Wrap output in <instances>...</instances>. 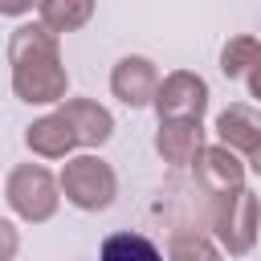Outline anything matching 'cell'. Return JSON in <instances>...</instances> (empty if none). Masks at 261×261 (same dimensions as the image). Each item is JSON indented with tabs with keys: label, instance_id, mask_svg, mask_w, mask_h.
Segmentation results:
<instances>
[{
	"label": "cell",
	"instance_id": "cell-16",
	"mask_svg": "<svg viewBox=\"0 0 261 261\" xmlns=\"http://www.w3.org/2000/svg\"><path fill=\"white\" fill-rule=\"evenodd\" d=\"M16 249H20V237H16L12 220H4V216H0V261H12V257H16Z\"/></svg>",
	"mask_w": 261,
	"mask_h": 261
},
{
	"label": "cell",
	"instance_id": "cell-2",
	"mask_svg": "<svg viewBox=\"0 0 261 261\" xmlns=\"http://www.w3.org/2000/svg\"><path fill=\"white\" fill-rule=\"evenodd\" d=\"M4 200L20 220L45 224L61 204V179H53L41 163H16L4 179Z\"/></svg>",
	"mask_w": 261,
	"mask_h": 261
},
{
	"label": "cell",
	"instance_id": "cell-9",
	"mask_svg": "<svg viewBox=\"0 0 261 261\" xmlns=\"http://www.w3.org/2000/svg\"><path fill=\"white\" fill-rule=\"evenodd\" d=\"M57 114L73 126L77 147H102V143L114 135V118H110V110L98 106V102H90V98H69V102H61Z\"/></svg>",
	"mask_w": 261,
	"mask_h": 261
},
{
	"label": "cell",
	"instance_id": "cell-8",
	"mask_svg": "<svg viewBox=\"0 0 261 261\" xmlns=\"http://www.w3.org/2000/svg\"><path fill=\"white\" fill-rule=\"evenodd\" d=\"M200 147H204V126H200V118H159L155 151L163 155V163L188 167V163H196Z\"/></svg>",
	"mask_w": 261,
	"mask_h": 261
},
{
	"label": "cell",
	"instance_id": "cell-12",
	"mask_svg": "<svg viewBox=\"0 0 261 261\" xmlns=\"http://www.w3.org/2000/svg\"><path fill=\"white\" fill-rule=\"evenodd\" d=\"M94 16V0H41V24L53 33H73Z\"/></svg>",
	"mask_w": 261,
	"mask_h": 261
},
{
	"label": "cell",
	"instance_id": "cell-18",
	"mask_svg": "<svg viewBox=\"0 0 261 261\" xmlns=\"http://www.w3.org/2000/svg\"><path fill=\"white\" fill-rule=\"evenodd\" d=\"M249 94H253V98L261 102V57H257V65L249 69Z\"/></svg>",
	"mask_w": 261,
	"mask_h": 261
},
{
	"label": "cell",
	"instance_id": "cell-1",
	"mask_svg": "<svg viewBox=\"0 0 261 261\" xmlns=\"http://www.w3.org/2000/svg\"><path fill=\"white\" fill-rule=\"evenodd\" d=\"M8 65H12V94L29 106L65 102L69 73L61 65L57 33L45 24H20L8 37Z\"/></svg>",
	"mask_w": 261,
	"mask_h": 261
},
{
	"label": "cell",
	"instance_id": "cell-17",
	"mask_svg": "<svg viewBox=\"0 0 261 261\" xmlns=\"http://www.w3.org/2000/svg\"><path fill=\"white\" fill-rule=\"evenodd\" d=\"M33 8H41V0H0V16H24Z\"/></svg>",
	"mask_w": 261,
	"mask_h": 261
},
{
	"label": "cell",
	"instance_id": "cell-10",
	"mask_svg": "<svg viewBox=\"0 0 261 261\" xmlns=\"http://www.w3.org/2000/svg\"><path fill=\"white\" fill-rule=\"evenodd\" d=\"M24 143L41 159H65L77 147V135H73V126L61 114H45V118H37V122L24 126Z\"/></svg>",
	"mask_w": 261,
	"mask_h": 261
},
{
	"label": "cell",
	"instance_id": "cell-20",
	"mask_svg": "<svg viewBox=\"0 0 261 261\" xmlns=\"http://www.w3.org/2000/svg\"><path fill=\"white\" fill-rule=\"evenodd\" d=\"M257 232H261V200H257Z\"/></svg>",
	"mask_w": 261,
	"mask_h": 261
},
{
	"label": "cell",
	"instance_id": "cell-7",
	"mask_svg": "<svg viewBox=\"0 0 261 261\" xmlns=\"http://www.w3.org/2000/svg\"><path fill=\"white\" fill-rule=\"evenodd\" d=\"M196 184H200L208 196L245 188V163H241L237 151L224 147V143H216V147H200V155H196Z\"/></svg>",
	"mask_w": 261,
	"mask_h": 261
},
{
	"label": "cell",
	"instance_id": "cell-19",
	"mask_svg": "<svg viewBox=\"0 0 261 261\" xmlns=\"http://www.w3.org/2000/svg\"><path fill=\"white\" fill-rule=\"evenodd\" d=\"M249 167H253V171H257V175H261V139H257V147H253V151H249Z\"/></svg>",
	"mask_w": 261,
	"mask_h": 261
},
{
	"label": "cell",
	"instance_id": "cell-11",
	"mask_svg": "<svg viewBox=\"0 0 261 261\" xmlns=\"http://www.w3.org/2000/svg\"><path fill=\"white\" fill-rule=\"evenodd\" d=\"M216 135H220V143L224 147H232V151H253L257 147V139H261V114L253 110V106H245V102H237V106H228V110H220V118H216Z\"/></svg>",
	"mask_w": 261,
	"mask_h": 261
},
{
	"label": "cell",
	"instance_id": "cell-14",
	"mask_svg": "<svg viewBox=\"0 0 261 261\" xmlns=\"http://www.w3.org/2000/svg\"><path fill=\"white\" fill-rule=\"evenodd\" d=\"M102 261H163V253L143 232H110L102 241Z\"/></svg>",
	"mask_w": 261,
	"mask_h": 261
},
{
	"label": "cell",
	"instance_id": "cell-15",
	"mask_svg": "<svg viewBox=\"0 0 261 261\" xmlns=\"http://www.w3.org/2000/svg\"><path fill=\"white\" fill-rule=\"evenodd\" d=\"M167 261H220V249L204 237V232H175Z\"/></svg>",
	"mask_w": 261,
	"mask_h": 261
},
{
	"label": "cell",
	"instance_id": "cell-5",
	"mask_svg": "<svg viewBox=\"0 0 261 261\" xmlns=\"http://www.w3.org/2000/svg\"><path fill=\"white\" fill-rule=\"evenodd\" d=\"M155 114L159 118H204L208 110V82L192 69H175L155 90Z\"/></svg>",
	"mask_w": 261,
	"mask_h": 261
},
{
	"label": "cell",
	"instance_id": "cell-4",
	"mask_svg": "<svg viewBox=\"0 0 261 261\" xmlns=\"http://www.w3.org/2000/svg\"><path fill=\"white\" fill-rule=\"evenodd\" d=\"M208 208H212V232H216V241L232 257H245L257 245V196L249 188H232V192L208 196Z\"/></svg>",
	"mask_w": 261,
	"mask_h": 261
},
{
	"label": "cell",
	"instance_id": "cell-13",
	"mask_svg": "<svg viewBox=\"0 0 261 261\" xmlns=\"http://www.w3.org/2000/svg\"><path fill=\"white\" fill-rule=\"evenodd\" d=\"M257 57H261V41L249 37V33H237L220 49V73L224 77H249V69L257 65Z\"/></svg>",
	"mask_w": 261,
	"mask_h": 261
},
{
	"label": "cell",
	"instance_id": "cell-6",
	"mask_svg": "<svg viewBox=\"0 0 261 261\" xmlns=\"http://www.w3.org/2000/svg\"><path fill=\"white\" fill-rule=\"evenodd\" d=\"M159 69H155V61L151 57H122L114 69H110V90H114V98L122 102V106H130V110H139V106H151L155 102V90H159Z\"/></svg>",
	"mask_w": 261,
	"mask_h": 261
},
{
	"label": "cell",
	"instance_id": "cell-3",
	"mask_svg": "<svg viewBox=\"0 0 261 261\" xmlns=\"http://www.w3.org/2000/svg\"><path fill=\"white\" fill-rule=\"evenodd\" d=\"M61 192L82 212H106L118 196V175L106 159L77 155V159H65V167H61Z\"/></svg>",
	"mask_w": 261,
	"mask_h": 261
}]
</instances>
